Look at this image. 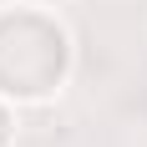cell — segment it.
Masks as SVG:
<instances>
[{
    "instance_id": "cell-1",
    "label": "cell",
    "mask_w": 147,
    "mask_h": 147,
    "mask_svg": "<svg viewBox=\"0 0 147 147\" xmlns=\"http://www.w3.org/2000/svg\"><path fill=\"white\" fill-rule=\"evenodd\" d=\"M10 142V117H5V112H0V147Z\"/></svg>"
}]
</instances>
